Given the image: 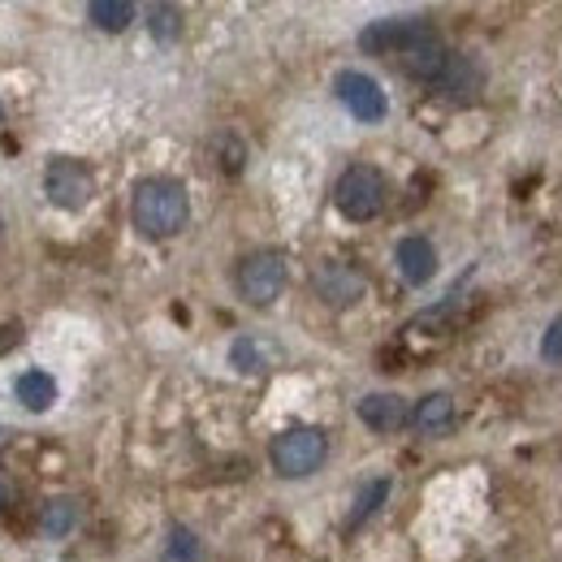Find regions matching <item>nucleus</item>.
<instances>
[{"label":"nucleus","instance_id":"f257e3e1","mask_svg":"<svg viewBox=\"0 0 562 562\" xmlns=\"http://www.w3.org/2000/svg\"><path fill=\"white\" fill-rule=\"evenodd\" d=\"M131 221L143 238H173L191 221V200L178 178H143L131 195Z\"/></svg>","mask_w":562,"mask_h":562},{"label":"nucleus","instance_id":"f03ea898","mask_svg":"<svg viewBox=\"0 0 562 562\" xmlns=\"http://www.w3.org/2000/svg\"><path fill=\"white\" fill-rule=\"evenodd\" d=\"M269 459H273L278 476H285V481H303V476L321 472V463L329 459V437H325L321 428H312V424L285 428V432L273 437Z\"/></svg>","mask_w":562,"mask_h":562},{"label":"nucleus","instance_id":"7ed1b4c3","mask_svg":"<svg viewBox=\"0 0 562 562\" xmlns=\"http://www.w3.org/2000/svg\"><path fill=\"white\" fill-rule=\"evenodd\" d=\"M394 61L398 70L420 78V82H432L437 74L446 70L450 53H446V40L437 35L432 22H420V18H407L403 22V35H398V48H394Z\"/></svg>","mask_w":562,"mask_h":562},{"label":"nucleus","instance_id":"20e7f679","mask_svg":"<svg viewBox=\"0 0 562 562\" xmlns=\"http://www.w3.org/2000/svg\"><path fill=\"white\" fill-rule=\"evenodd\" d=\"M385 200H390L385 173L372 169V165H351L338 178V187H334V209L342 212L347 221H372V216H381Z\"/></svg>","mask_w":562,"mask_h":562},{"label":"nucleus","instance_id":"39448f33","mask_svg":"<svg viewBox=\"0 0 562 562\" xmlns=\"http://www.w3.org/2000/svg\"><path fill=\"white\" fill-rule=\"evenodd\" d=\"M44 195L53 209L82 212L95 200V173L74 156H53L44 169Z\"/></svg>","mask_w":562,"mask_h":562},{"label":"nucleus","instance_id":"423d86ee","mask_svg":"<svg viewBox=\"0 0 562 562\" xmlns=\"http://www.w3.org/2000/svg\"><path fill=\"white\" fill-rule=\"evenodd\" d=\"M285 281H290V269H285V256H281V251H251V256L238 265V294H243L251 307L278 303Z\"/></svg>","mask_w":562,"mask_h":562},{"label":"nucleus","instance_id":"0eeeda50","mask_svg":"<svg viewBox=\"0 0 562 562\" xmlns=\"http://www.w3.org/2000/svg\"><path fill=\"white\" fill-rule=\"evenodd\" d=\"M334 91L338 100L347 104V113L359 117V122H381L390 113V100L381 91V82L372 74H359V70H342L334 78Z\"/></svg>","mask_w":562,"mask_h":562},{"label":"nucleus","instance_id":"6e6552de","mask_svg":"<svg viewBox=\"0 0 562 562\" xmlns=\"http://www.w3.org/2000/svg\"><path fill=\"white\" fill-rule=\"evenodd\" d=\"M312 290H316V299L329 303V307H351V303L363 299L368 281H363V273H359L355 265H347V260H321L316 273H312Z\"/></svg>","mask_w":562,"mask_h":562},{"label":"nucleus","instance_id":"1a4fd4ad","mask_svg":"<svg viewBox=\"0 0 562 562\" xmlns=\"http://www.w3.org/2000/svg\"><path fill=\"white\" fill-rule=\"evenodd\" d=\"M437 95L450 100V104H472L481 91H485V66L472 57V53H450L446 70L432 78Z\"/></svg>","mask_w":562,"mask_h":562},{"label":"nucleus","instance_id":"9d476101","mask_svg":"<svg viewBox=\"0 0 562 562\" xmlns=\"http://www.w3.org/2000/svg\"><path fill=\"white\" fill-rule=\"evenodd\" d=\"M355 412L372 432H398L403 424L412 420V412H407V403L398 394H363Z\"/></svg>","mask_w":562,"mask_h":562},{"label":"nucleus","instance_id":"9b49d317","mask_svg":"<svg viewBox=\"0 0 562 562\" xmlns=\"http://www.w3.org/2000/svg\"><path fill=\"white\" fill-rule=\"evenodd\" d=\"M394 260H398V273H403L407 285H424V281H432V273H437V251H432V243L420 238V234L403 238L398 251H394Z\"/></svg>","mask_w":562,"mask_h":562},{"label":"nucleus","instance_id":"f8f14e48","mask_svg":"<svg viewBox=\"0 0 562 562\" xmlns=\"http://www.w3.org/2000/svg\"><path fill=\"white\" fill-rule=\"evenodd\" d=\"M13 394L26 412H48L57 403V381L44 372V368H26L18 381H13Z\"/></svg>","mask_w":562,"mask_h":562},{"label":"nucleus","instance_id":"ddd939ff","mask_svg":"<svg viewBox=\"0 0 562 562\" xmlns=\"http://www.w3.org/2000/svg\"><path fill=\"white\" fill-rule=\"evenodd\" d=\"M412 424L420 428L424 437L446 432V428L454 424V398H450V394H428V398H420L416 412H412Z\"/></svg>","mask_w":562,"mask_h":562},{"label":"nucleus","instance_id":"4468645a","mask_svg":"<svg viewBox=\"0 0 562 562\" xmlns=\"http://www.w3.org/2000/svg\"><path fill=\"white\" fill-rule=\"evenodd\" d=\"M403 22H407V18H381V22L363 26V31H359V48L372 53V57H394L398 35H403Z\"/></svg>","mask_w":562,"mask_h":562},{"label":"nucleus","instance_id":"2eb2a0df","mask_svg":"<svg viewBox=\"0 0 562 562\" xmlns=\"http://www.w3.org/2000/svg\"><path fill=\"white\" fill-rule=\"evenodd\" d=\"M87 18L100 26V31H126L135 22V4L131 0H91L87 4Z\"/></svg>","mask_w":562,"mask_h":562},{"label":"nucleus","instance_id":"dca6fc26","mask_svg":"<svg viewBox=\"0 0 562 562\" xmlns=\"http://www.w3.org/2000/svg\"><path fill=\"white\" fill-rule=\"evenodd\" d=\"M74 519H78V506H74L70 497H53L44 506V515H40V524H44L48 537H70Z\"/></svg>","mask_w":562,"mask_h":562},{"label":"nucleus","instance_id":"f3484780","mask_svg":"<svg viewBox=\"0 0 562 562\" xmlns=\"http://www.w3.org/2000/svg\"><path fill=\"white\" fill-rule=\"evenodd\" d=\"M147 31L160 40V44H173L182 35V13L173 4H151L147 9Z\"/></svg>","mask_w":562,"mask_h":562},{"label":"nucleus","instance_id":"a211bd4d","mask_svg":"<svg viewBox=\"0 0 562 562\" xmlns=\"http://www.w3.org/2000/svg\"><path fill=\"white\" fill-rule=\"evenodd\" d=\"M229 363H234L238 372H265V368H269V355H265V347H260L256 338H238V342L229 347Z\"/></svg>","mask_w":562,"mask_h":562},{"label":"nucleus","instance_id":"6ab92c4d","mask_svg":"<svg viewBox=\"0 0 562 562\" xmlns=\"http://www.w3.org/2000/svg\"><path fill=\"white\" fill-rule=\"evenodd\" d=\"M385 493H390V481H368L363 490L355 493V510H351V528L355 524H363L381 502H385Z\"/></svg>","mask_w":562,"mask_h":562},{"label":"nucleus","instance_id":"aec40b11","mask_svg":"<svg viewBox=\"0 0 562 562\" xmlns=\"http://www.w3.org/2000/svg\"><path fill=\"white\" fill-rule=\"evenodd\" d=\"M165 562H200V541L187 528H173L165 541Z\"/></svg>","mask_w":562,"mask_h":562},{"label":"nucleus","instance_id":"412c9836","mask_svg":"<svg viewBox=\"0 0 562 562\" xmlns=\"http://www.w3.org/2000/svg\"><path fill=\"white\" fill-rule=\"evenodd\" d=\"M541 355H546V359H562V316H554V325L546 329V338H541Z\"/></svg>","mask_w":562,"mask_h":562},{"label":"nucleus","instance_id":"4be33fe9","mask_svg":"<svg viewBox=\"0 0 562 562\" xmlns=\"http://www.w3.org/2000/svg\"><path fill=\"white\" fill-rule=\"evenodd\" d=\"M4 502H13V485H9L4 472H0V506H4Z\"/></svg>","mask_w":562,"mask_h":562},{"label":"nucleus","instance_id":"5701e85b","mask_svg":"<svg viewBox=\"0 0 562 562\" xmlns=\"http://www.w3.org/2000/svg\"><path fill=\"white\" fill-rule=\"evenodd\" d=\"M0 229H4V225H0Z\"/></svg>","mask_w":562,"mask_h":562}]
</instances>
